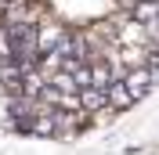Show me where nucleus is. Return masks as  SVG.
Listing matches in <instances>:
<instances>
[{"mask_svg":"<svg viewBox=\"0 0 159 155\" xmlns=\"http://www.w3.org/2000/svg\"><path fill=\"white\" fill-rule=\"evenodd\" d=\"M0 22H4V0H0Z\"/></svg>","mask_w":159,"mask_h":155,"instance_id":"obj_9","label":"nucleus"},{"mask_svg":"<svg viewBox=\"0 0 159 155\" xmlns=\"http://www.w3.org/2000/svg\"><path fill=\"white\" fill-rule=\"evenodd\" d=\"M7 58H15V47H11V36L4 29V22H0V61H7Z\"/></svg>","mask_w":159,"mask_h":155,"instance_id":"obj_8","label":"nucleus"},{"mask_svg":"<svg viewBox=\"0 0 159 155\" xmlns=\"http://www.w3.org/2000/svg\"><path fill=\"white\" fill-rule=\"evenodd\" d=\"M47 83H51L54 90H80L69 69H54V72H47Z\"/></svg>","mask_w":159,"mask_h":155,"instance_id":"obj_7","label":"nucleus"},{"mask_svg":"<svg viewBox=\"0 0 159 155\" xmlns=\"http://www.w3.org/2000/svg\"><path fill=\"white\" fill-rule=\"evenodd\" d=\"M130 15L148 25L152 18H159V4H156V0H134V4H130Z\"/></svg>","mask_w":159,"mask_h":155,"instance_id":"obj_6","label":"nucleus"},{"mask_svg":"<svg viewBox=\"0 0 159 155\" xmlns=\"http://www.w3.org/2000/svg\"><path fill=\"white\" fill-rule=\"evenodd\" d=\"M119 79L127 83V90L134 94V101H141L148 90L159 87V69H152V65H134V69H127Z\"/></svg>","mask_w":159,"mask_h":155,"instance_id":"obj_1","label":"nucleus"},{"mask_svg":"<svg viewBox=\"0 0 159 155\" xmlns=\"http://www.w3.org/2000/svg\"><path fill=\"white\" fill-rule=\"evenodd\" d=\"M105 90H109V108H112V112H127V108H134V105H138V101H134V94L127 90V83H123V79H112Z\"/></svg>","mask_w":159,"mask_h":155,"instance_id":"obj_4","label":"nucleus"},{"mask_svg":"<svg viewBox=\"0 0 159 155\" xmlns=\"http://www.w3.org/2000/svg\"><path fill=\"white\" fill-rule=\"evenodd\" d=\"M65 25H61V22H54V18H47V15H43V18L36 22V54H51V51H58V43L61 40H65Z\"/></svg>","mask_w":159,"mask_h":155,"instance_id":"obj_2","label":"nucleus"},{"mask_svg":"<svg viewBox=\"0 0 159 155\" xmlns=\"http://www.w3.org/2000/svg\"><path fill=\"white\" fill-rule=\"evenodd\" d=\"M80 105H83V112H112L109 108V90L105 87H83L80 90Z\"/></svg>","mask_w":159,"mask_h":155,"instance_id":"obj_3","label":"nucleus"},{"mask_svg":"<svg viewBox=\"0 0 159 155\" xmlns=\"http://www.w3.org/2000/svg\"><path fill=\"white\" fill-rule=\"evenodd\" d=\"M112 54H116V61H119L123 69H134V65H145L148 47H145V43H123V47H116Z\"/></svg>","mask_w":159,"mask_h":155,"instance_id":"obj_5","label":"nucleus"}]
</instances>
